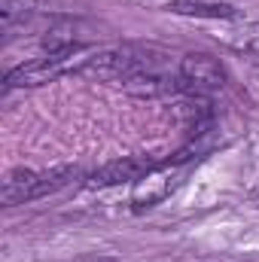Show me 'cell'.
<instances>
[{"label": "cell", "mask_w": 259, "mask_h": 262, "mask_svg": "<svg viewBox=\"0 0 259 262\" xmlns=\"http://www.w3.org/2000/svg\"><path fill=\"white\" fill-rule=\"evenodd\" d=\"M189 159L186 152L168 159V162H156L131 189V207L140 213V210H149L156 204H162L165 198H171V192L183 183V177L189 174Z\"/></svg>", "instance_id": "6da1fadb"}, {"label": "cell", "mask_w": 259, "mask_h": 262, "mask_svg": "<svg viewBox=\"0 0 259 262\" xmlns=\"http://www.w3.org/2000/svg\"><path fill=\"white\" fill-rule=\"evenodd\" d=\"M76 52H79V49H76ZM76 52L43 55V58L25 61V64L12 67V70L3 76V85H6V89H37V85L55 82V79L64 76V73H76V64H73V55H76Z\"/></svg>", "instance_id": "7a4b0ae2"}, {"label": "cell", "mask_w": 259, "mask_h": 262, "mask_svg": "<svg viewBox=\"0 0 259 262\" xmlns=\"http://www.w3.org/2000/svg\"><path fill=\"white\" fill-rule=\"evenodd\" d=\"M168 9L174 15H192V18H238L241 15L229 3H204V0H171Z\"/></svg>", "instance_id": "52a82bcc"}, {"label": "cell", "mask_w": 259, "mask_h": 262, "mask_svg": "<svg viewBox=\"0 0 259 262\" xmlns=\"http://www.w3.org/2000/svg\"><path fill=\"white\" fill-rule=\"evenodd\" d=\"M153 165H156V159H149V156H122V159H113V162L101 165V168L89 177V186H122V183H137Z\"/></svg>", "instance_id": "277c9868"}, {"label": "cell", "mask_w": 259, "mask_h": 262, "mask_svg": "<svg viewBox=\"0 0 259 262\" xmlns=\"http://www.w3.org/2000/svg\"><path fill=\"white\" fill-rule=\"evenodd\" d=\"M174 116L180 119L186 134L201 137L213 122V104L207 101V95H180V101L174 104Z\"/></svg>", "instance_id": "5b68a950"}, {"label": "cell", "mask_w": 259, "mask_h": 262, "mask_svg": "<svg viewBox=\"0 0 259 262\" xmlns=\"http://www.w3.org/2000/svg\"><path fill=\"white\" fill-rule=\"evenodd\" d=\"M232 46H235V52H241L250 64L259 67V21L244 25V28H241V34L232 40Z\"/></svg>", "instance_id": "9c48e42d"}, {"label": "cell", "mask_w": 259, "mask_h": 262, "mask_svg": "<svg viewBox=\"0 0 259 262\" xmlns=\"http://www.w3.org/2000/svg\"><path fill=\"white\" fill-rule=\"evenodd\" d=\"M34 186H37V171L31 168H15L3 177V204L15 207L25 201H34Z\"/></svg>", "instance_id": "8992f818"}, {"label": "cell", "mask_w": 259, "mask_h": 262, "mask_svg": "<svg viewBox=\"0 0 259 262\" xmlns=\"http://www.w3.org/2000/svg\"><path fill=\"white\" fill-rule=\"evenodd\" d=\"M177 76H180V92L183 95H210V92L226 85L223 64L207 52L183 55L180 64H177Z\"/></svg>", "instance_id": "3957f363"}, {"label": "cell", "mask_w": 259, "mask_h": 262, "mask_svg": "<svg viewBox=\"0 0 259 262\" xmlns=\"http://www.w3.org/2000/svg\"><path fill=\"white\" fill-rule=\"evenodd\" d=\"M256 204H259V192H256Z\"/></svg>", "instance_id": "8fae6325"}, {"label": "cell", "mask_w": 259, "mask_h": 262, "mask_svg": "<svg viewBox=\"0 0 259 262\" xmlns=\"http://www.w3.org/2000/svg\"><path fill=\"white\" fill-rule=\"evenodd\" d=\"M37 12V0H0V25L3 34H12Z\"/></svg>", "instance_id": "ba28073f"}, {"label": "cell", "mask_w": 259, "mask_h": 262, "mask_svg": "<svg viewBox=\"0 0 259 262\" xmlns=\"http://www.w3.org/2000/svg\"><path fill=\"white\" fill-rule=\"evenodd\" d=\"M85 262H113V259H101V256H85Z\"/></svg>", "instance_id": "30bf717a"}]
</instances>
